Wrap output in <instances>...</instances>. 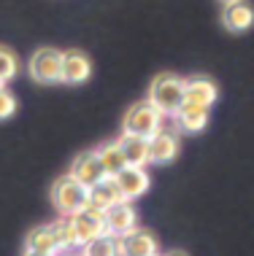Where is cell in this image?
Segmentation results:
<instances>
[{"mask_svg":"<svg viewBox=\"0 0 254 256\" xmlns=\"http://www.w3.org/2000/svg\"><path fill=\"white\" fill-rule=\"evenodd\" d=\"M146 100L154 102L165 116H173L176 110L187 102V94H184V78H178V76H173V73L154 76Z\"/></svg>","mask_w":254,"mask_h":256,"instance_id":"cell-1","label":"cell"},{"mask_svg":"<svg viewBox=\"0 0 254 256\" xmlns=\"http://www.w3.org/2000/svg\"><path fill=\"white\" fill-rule=\"evenodd\" d=\"M52 202H54V208H57L63 216H73V213H79L81 208L89 205L87 186L79 184L76 178L68 172V176H63V178L54 181V186H52Z\"/></svg>","mask_w":254,"mask_h":256,"instance_id":"cell-2","label":"cell"},{"mask_svg":"<svg viewBox=\"0 0 254 256\" xmlns=\"http://www.w3.org/2000/svg\"><path fill=\"white\" fill-rule=\"evenodd\" d=\"M162 114L154 102L149 100H141L135 106L127 108V116H125V132L127 135H141V138H152L157 130H162Z\"/></svg>","mask_w":254,"mask_h":256,"instance_id":"cell-3","label":"cell"},{"mask_svg":"<svg viewBox=\"0 0 254 256\" xmlns=\"http://www.w3.org/2000/svg\"><path fill=\"white\" fill-rule=\"evenodd\" d=\"M27 70L38 84H60L63 81V52L49 49V46L38 49L27 62Z\"/></svg>","mask_w":254,"mask_h":256,"instance_id":"cell-4","label":"cell"},{"mask_svg":"<svg viewBox=\"0 0 254 256\" xmlns=\"http://www.w3.org/2000/svg\"><path fill=\"white\" fill-rule=\"evenodd\" d=\"M73 226H76V234L81 240V246L87 243V240L98 238V234L106 232V210H100V208H81L79 213H73Z\"/></svg>","mask_w":254,"mask_h":256,"instance_id":"cell-5","label":"cell"},{"mask_svg":"<svg viewBox=\"0 0 254 256\" xmlns=\"http://www.w3.org/2000/svg\"><path fill=\"white\" fill-rule=\"evenodd\" d=\"M138 226V213L130 205V200H122L114 208L106 210V232L114 234V238H122V234L133 232Z\"/></svg>","mask_w":254,"mask_h":256,"instance_id":"cell-6","label":"cell"},{"mask_svg":"<svg viewBox=\"0 0 254 256\" xmlns=\"http://www.w3.org/2000/svg\"><path fill=\"white\" fill-rule=\"evenodd\" d=\"M114 181H116V186H119L122 197L130 200V202L143 197L149 192V172H146V168H133V164H127L122 172L114 176Z\"/></svg>","mask_w":254,"mask_h":256,"instance_id":"cell-7","label":"cell"},{"mask_svg":"<svg viewBox=\"0 0 254 256\" xmlns=\"http://www.w3.org/2000/svg\"><path fill=\"white\" fill-rule=\"evenodd\" d=\"M71 176L76 178L79 184H84L87 189L95 186L98 181H103V178H106V170H103V164H100L98 151H84V154H79L71 164Z\"/></svg>","mask_w":254,"mask_h":256,"instance_id":"cell-8","label":"cell"},{"mask_svg":"<svg viewBox=\"0 0 254 256\" xmlns=\"http://www.w3.org/2000/svg\"><path fill=\"white\" fill-rule=\"evenodd\" d=\"M116 243H119V256H154L157 254L154 234L146 230H138V226L133 232L116 238Z\"/></svg>","mask_w":254,"mask_h":256,"instance_id":"cell-9","label":"cell"},{"mask_svg":"<svg viewBox=\"0 0 254 256\" xmlns=\"http://www.w3.org/2000/svg\"><path fill=\"white\" fill-rule=\"evenodd\" d=\"M222 24L230 32H246L254 24V8L246 0H227L222 8Z\"/></svg>","mask_w":254,"mask_h":256,"instance_id":"cell-10","label":"cell"},{"mask_svg":"<svg viewBox=\"0 0 254 256\" xmlns=\"http://www.w3.org/2000/svg\"><path fill=\"white\" fill-rule=\"evenodd\" d=\"M184 94H187V102L211 108L219 98V89L208 76H192V78H184Z\"/></svg>","mask_w":254,"mask_h":256,"instance_id":"cell-11","label":"cell"},{"mask_svg":"<svg viewBox=\"0 0 254 256\" xmlns=\"http://www.w3.org/2000/svg\"><path fill=\"white\" fill-rule=\"evenodd\" d=\"M176 119V130L178 132H203L208 124V108L205 106H195V102H184L181 108L173 114Z\"/></svg>","mask_w":254,"mask_h":256,"instance_id":"cell-12","label":"cell"},{"mask_svg":"<svg viewBox=\"0 0 254 256\" xmlns=\"http://www.w3.org/2000/svg\"><path fill=\"white\" fill-rule=\"evenodd\" d=\"M119 148H122V154H125V162L133 164V168H146V164H152L149 138L122 132V138H119Z\"/></svg>","mask_w":254,"mask_h":256,"instance_id":"cell-13","label":"cell"},{"mask_svg":"<svg viewBox=\"0 0 254 256\" xmlns=\"http://www.w3.org/2000/svg\"><path fill=\"white\" fill-rule=\"evenodd\" d=\"M92 76V62L84 52H63V81L65 84H84Z\"/></svg>","mask_w":254,"mask_h":256,"instance_id":"cell-14","label":"cell"},{"mask_svg":"<svg viewBox=\"0 0 254 256\" xmlns=\"http://www.w3.org/2000/svg\"><path fill=\"white\" fill-rule=\"evenodd\" d=\"M149 151H152V164H168L178 154V138L170 130H157L149 138Z\"/></svg>","mask_w":254,"mask_h":256,"instance_id":"cell-15","label":"cell"},{"mask_svg":"<svg viewBox=\"0 0 254 256\" xmlns=\"http://www.w3.org/2000/svg\"><path fill=\"white\" fill-rule=\"evenodd\" d=\"M87 200L92 208H100V210H108V208H114L116 202H122V192L119 186H116V181L111 176H106L103 181H98L95 186H89L87 189Z\"/></svg>","mask_w":254,"mask_h":256,"instance_id":"cell-16","label":"cell"},{"mask_svg":"<svg viewBox=\"0 0 254 256\" xmlns=\"http://www.w3.org/2000/svg\"><path fill=\"white\" fill-rule=\"evenodd\" d=\"M49 226L54 232V240H57L60 254H63V251H81V240L76 234V226H73L71 216H63L60 221H54V224H49Z\"/></svg>","mask_w":254,"mask_h":256,"instance_id":"cell-17","label":"cell"},{"mask_svg":"<svg viewBox=\"0 0 254 256\" xmlns=\"http://www.w3.org/2000/svg\"><path fill=\"white\" fill-rule=\"evenodd\" d=\"M98 151V156H100V164H103V170H106V176H116V172H122L127 168V162H125V154H122V148H119V140H108V143H103V146L95 148Z\"/></svg>","mask_w":254,"mask_h":256,"instance_id":"cell-18","label":"cell"},{"mask_svg":"<svg viewBox=\"0 0 254 256\" xmlns=\"http://www.w3.org/2000/svg\"><path fill=\"white\" fill-rule=\"evenodd\" d=\"M25 251H36V254H52V256H57V254H60V248H57V240H54L52 226H36V230L27 234Z\"/></svg>","mask_w":254,"mask_h":256,"instance_id":"cell-19","label":"cell"},{"mask_svg":"<svg viewBox=\"0 0 254 256\" xmlns=\"http://www.w3.org/2000/svg\"><path fill=\"white\" fill-rule=\"evenodd\" d=\"M81 256H119V243H116L114 234L103 232L81 246Z\"/></svg>","mask_w":254,"mask_h":256,"instance_id":"cell-20","label":"cell"},{"mask_svg":"<svg viewBox=\"0 0 254 256\" xmlns=\"http://www.w3.org/2000/svg\"><path fill=\"white\" fill-rule=\"evenodd\" d=\"M17 73H19V62H17V57H14V52L0 46V84L11 81Z\"/></svg>","mask_w":254,"mask_h":256,"instance_id":"cell-21","label":"cell"},{"mask_svg":"<svg viewBox=\"0 0 254 256\" xmlns=\"http://www.w3.org/2000/svg\"><path fill=\"white\" fill-rule=\"evenodd\" d=\"M14 110H17V98H14L6 86H0V122L11 119Z\"/></svg>","mask_w":254,"mask_h":256,"instance_id":"cell-22","label":"cell"},{"mask_svg":"<svg viewBox=\"0 0 254 256\" xmlns=\"http://www.w3.org/2000/svg\"><path fill=\"white\" fill-rule=\"evenodd\" d=\"M57 256H81V251L76 254V251H63V254H57Z\"/></svg>","mask_w":254,"mask_h":256,"instance_id":"cell-23","label":"cell"},{"mask_svg":"<svg viewBox=\"0 0 254 256\" xmlns=\"http://www.w3.org/2000/svg\"><path fill=\"white\" fill-rule=\"evenodd\" d=\"M25 256H52V254H36V251H25Z\"/></svg>","mask_w":254,"mask_h":256,"instance_id":"cell-24","label":"cell"},{"mask_svg":"<svg viewBox=\"0 0 254 256\" xmlns=\"http://www.w3.org/2000/svg\"><path fill=\"white\" fill-rule=\"evenodd\" d=\"M165 256H187L184 251H170V254H165Z\"/></svg>","mask_w":254,"mask_h":256,"instance_id":"cell-25","label":"cell"},{"mask_svg":"<svg viewBox=\"0 0 254 256\" xmlns=\"http://www.w3.org/2000/svg\"><path fill=\"white\" fill-rule=\"evenodd\" d=\"M222 3H227V0H222Z\"/></svg>","mask_w":254,"mask_h":256,"instance_id":"cell-26","label":"cell"},{"mask_svg":"<svg viewBox=\"0 0 254 256\" xmlns=\"http://www.w3.org/2000/svg\"><path fill=\"white\" fill-rule=\"evenodd\" d=\"M154 256H160V254H154Z\"/></svg>","mask_w":254,"mask_h":256,"instance_id":"cell-27","label":"cell"},{"mask_svg":"<svg viewBox=\"0 0 254 256\" xmlns=\"http://www.w3.org/2000/svg\"><path fill=\"white\" fill-rule=\"evenodd\" d=\"M0 86H3V84H0Z\"/></svg>","mask_w":254,"mask_h":256,"instance_id":"cell-28","label":"cell"}]
</instances>
